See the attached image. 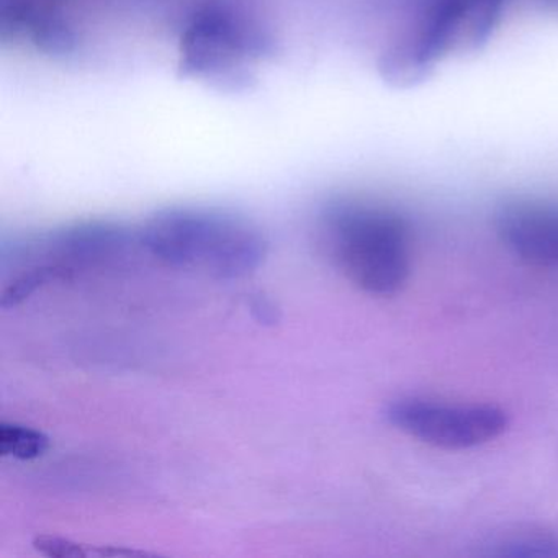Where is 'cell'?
Here are the masks:
<instances>
[{
	"label": "cell",
	"mask_w": 558,
	"mask_h": 558,
	"mask_svg": "<svg viewBox=\"0 0 558 558\" xmlns=\"http://www.w3.org/2000/svg\"><path fill=\"white\" fill-rule=\"evenodd\" d=\"M547 2H551V4L558 5V0H547Z\"/></svg>",
	"instance_id": "cell-13"
},
{
	"label": "cell",
	"mask_w": 558,
	"mask_h": 558,
	"mask_svg": "<svg viewBox=\"0 0 558 558\" xmlns=\"http://www.w3.org/2000/svg\"><path fill=\"white\" fill-rule=\"evenodd\" d=\"M485 555L512 558H558V535L542 531H514L486 542Z\"/></svg>",
	"instance_id": "cell-9"
},
{
	"label": "cell",
	"mask_w": 558,
	"mask_h": 558,
	"mask_svg": "<svg viewBox=\"0 0 558 558\" xmlns=\"http://www.w3.org/2000/svg\"><path fill=\"white\" fill-rule=\"evenodd\" d=\"M505 4L506 0H430L411 32L381 54V76L395 86L423 80L447 54L485 41Z\"/></svg>",
	"instance_id": "cell-4"
},
{
	"label": "cell",
	"mask_w": 558,
	"mask_h": 558,
	"mask_svg": "<svg viewBox=\"0 0 558 558\" xmlns=\"http://www.w3.org/2000/svg\"><path fill=\"white\" fill-rule=\"evenodd\" d=\"M495 230L506 250L545 269H558V202L512 198L499 205Z\"/></svg>",
	"instance_id": "cell-7"
},
{
	"label": "cell",
	"mask_w": 558,
	"mask_h": 558,
	"mask_svg": "<svg viewBox=\"0 0 558 558\" xmlns=\"http://www.w3.org/2000/svg\"><path fill=\"white\" fill-rule=\"evenodd\" d=\"M138 236L140 246L161 263L215 279L250 276L269 253V241L254 221L223 208H162Z\"/></svg>",
	"instance_id": "cell-2"
},
{
	"label": "cell",
	"mask_w": 558,
	"mask_h": 558,
	"mask_svg": "<svg viewBox=\"0 0 558 558\" xmlns=\"http://www.w3.org/2000/svg\"><path fill=\"white\" fill-rule=\"evenodd\" d=\"M318 234L332 266L362 292L391 296L407 286L413 234L395 208L372 198L338 195L319 210Z\"/></svg>",
	"instance_id": "cell-1"
},
{
	"label": "cell",
	"mask_w": 558,
	"mask_h": 558,
	"mask_svg": "<svg viewBox=\"0 0 558 558\" xmlns=\"http://www.w3.org/2000/svg\"><path fill=\"white\" fill-rule=\"evenodd\" d=\"M35 547L48 557H84L86 555L80 545L53 535H41L35 541Z\"/></svg>",
	"instance_id": "cell-11"
},
{
	"label": "cell",
	"mask_w": 558,
	"mask_h": 558,
	"mask_svg": "<svg viewBox=\"0 0 558 558\" xmlns=\"http://www.w3.org/2000/svg\"><path fill=\"white\" fill-rule=\"evenodd\" d=\"M135 244H140L138 231L116 221H81L15 241L12 246L4 244L2 253H12L14 264L50 267L66 279L77 270L119 259Z\"/></svg>",
	"instance_id": "cell-6"
},
{
	"label": "cell",
	"mask_w": 558,
	"mask_h": 558,
	"mask_svg": "<svg viewBox=\"0 0 558 558\" xmlns=\"http://www.w3.org/2000/svg\"><path fill=\"white\" fill-rule=\"evenodd\" d=\"M272 53L267 32L241 9L210 2L182 31L179 71L221 93H243L256 83V64Z\"/></svg>",
	"instance_id": "cell-3"
},
{
	"label": "cell",
	"mask_w": 558,
	"mask_h": 558,
	"mask_svg": "<svg viewBox=\"0 0 558 558\" xmlns=\"http://www.w3.org/2000/svg\"><path fill=\"white\" fill-rule=\"evenodd\" d=\"M57 0H0V38L50 57L76 50L77 37Z\"/></svg>",
	"instance_id": "cell-8"
},
{
	"label": "cell",
	"mask_w": 558,
	"mask_h": 558,
	"mask_svg": "<svg viewBox=\"0 0 558 558\" xmlns=\"http://www.w3.org/2000/svg\"><path fill=\"white\" fill-rule=\"evenodd\" d=\"M254 312L259 313L260 322L272 323L276 319V308L267 302H259L257 305H254Z\"/></svg>",
	"instance_id": "cell-12"
},
{
	"label": "cell",
	"mask_w": 558,
	"mask_h": 558,
	"mask_svg": "<svg viewBox=\"0 0 558 558\" xmlns=\"http://www.w3.org/2000/svg\"><path fill=\"white\" fill-rule=\"evenodd\" d=\"M50 449V437L35 427L0 424V453L19 460H35Z\"/></svg>",
	"instance_id": "cell-10"
},
{
	"label": "cell",
	"mask_w": 558,
	"mask_h": 558,
	"mask_svg": "<svg viewBox=\"0 0 558 558\" xmlns=\"http://www.w3.org/2000/svg\"><path fill=\"white\" fill-rule=\"evenodd\" d=\"M388 423L407 436L442 450H470L506 433L509 416L488 403H449L401 398L387 408Z\"/></svg>",
	"instance_id": "cell-5"
}]
</instances>
